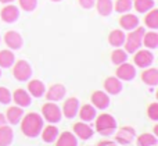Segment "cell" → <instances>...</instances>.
Here are the masks:
<instances>
[{"label":"cell","instance_id":"6da1fadb","mask_svg":"<svg viewBox=\"0 0 158 146\" xmlns=\"http://www.w3.org/2000/svg\"><path fill=\"white\" fill-rule=\"evenodd\" d=\"M19 125H21V132L27 138H36L40 135L42 130H43L44 120L38 113H28L27 116L24 114L22 120L19 121Z\"/></svg>","mask_w":158,"mask_h":146},{"label":"cell","instance_id":"7a4b0ae2","mask_svg":"<svg viewBox=\"0 0 158 146\" xmlns=\"http://www.w3.org/2000/svg\"><path fill=\"white\" fill-rule=\"evenodd\" d=\"M94 132L103 136H112L118 128V122L114 116L108 113H103L94 118Z\"/></svg>","mask_w":158,"mask_h":146},{"label":"cell","instance_id":"3957f363","mask_svg":"<svg viewBox=\"0 0 158 146\" xmlns=\"http://www.w3.org/2000/svg\"><path fill=\"white\" fill-rule=\"evenodd\" d=\"M146 29L143 27H137L135 28V29L129 31V33L126 35L125 38V52L128 53V54H133L135 52H137V50L140 49V47L143 46V35H144Z\"/></svg>","mask_w":158,"mask_h":146},{"label":"cell","instance_id":"277c9868","mask_svg":"<svg viewBox=\"0 0 158 146\" xmlns=\"http://www.w3.org/2000/svg\"><path fill=\"white\" fill-rule=\"evenodd\" d=\"M42 117L49 124H58L63 120V111L54 102H47L42 106Z\"/></svg>","mask_w":158,"mask_h":146},{"label":"cell","instance_id":"5b68a950","mask_svg":"<svg viewBox=\"0 0 158 146\" xmlns=\"http://www.w3.org/2000/svg\"><path fill=\"white\" fill-rule=\"evenodd\" d=\"M13 77L19 82H27L32 77V67L27 60H18L13 64Z\"/></svg>","mask_w":158,"mask_h":146},{"label":"cell","instance_id":"8992f818","mask_svg":"<svg viewBox=\"0 0 158 146\" xmlns=\"http://www.w3.org/2000/svg\"><path fill=\"white\" fill-rule=\"evenodd\" d=\"M114 138L118 145H131L136 138V130L131 125H123L121 128H117V131L114 132Z\"/></svg>","mask_w":158,"mask_h":146},{"label":"cell","instance_id":"52a82bcc","mask_svg":"<svg viewBox=\"0 0 158 146\" xmlns=\"http://www.w3.org/2000/svg\"><path fill=\"white\" fill-rule=\"evenodd\" d=\"M133 54H135L133 61H135V64H136V67H139V68H148V67L153 66L154 54L151 53V50L139 49L137 52H135Z\"/></svg>","mask_w":158,"mask_h":146},{"label":"cell","instance_id":"ba28073f","mask_svg":"<svg viewBox=\"0 0 158 146\" xmlns=\"http://www.w3.org/2000/svg\"><path fill=\"white\" fill-rule=\"evenodd\" d=\"M115 77L118 79H121L122 82H131L136 78V67L133 64H129L128 61L119 64L117 71H115Z\"/></svg>","mask_w":158,"mask_h":146},{"label":"cell","instance_id":"9c48e42d","mask_svg":"<svg viewBox=\"0 0 158 146\" xmlns=\"http://www.w3.org/2000/svg\"><path fill=\"white\" fill-rule=\"evenodd\" d=\"M90 102L96 107V110H106L111 105L110 95L106 93L104 91H94L90 96Z\"/></svg>","mask_w":158,"mask_h":146},{"label":"cell","instance_id":"30bf717a","mask_svg":"<svg viewBox=\"0 0 158 146\" xmlns=\"http://www.w3.org/2000/svg\"><path fill=\"white\" fill-rule=\"evenodd\" d=\"M79 106H81V103H79L78 97L72 96V97L65 99V102H64V105H63V109H61L63 117H65V118H68V120L75 118V117L78 116Z\"/></svg>","mask_w":158,"mask_h":146},{"label":"cell","instance_id":"8fae6325","mask_svg":"<svg viewBox=\"0 0 158 146\" xmlns=\"http://www.w3.org/2000/svg\"><path fill=\"white\" fill-rule=\"evenodd\" d=\"M67 95V88L63 84H53L49 89H46V96L47 102H60Z\"/></svg>","mask_w":158,"mask_h":146},{"label":"cell","instance_id":"7c38bea8","mask_svg":"<svg viewBox=\"0 0 158 146\" xmlns=\"http://www.w3.org/2000/svg\"><path fill=\"white\" fill-rule=\"evenodd\" d=\"M4 43L10 50L15 52L24 46V39H22L21 33H18L17 31H7L4 33Z\"/></svg>","mask_w":158,"mask_h":146},{"label":"cell","instance_id":"4fadbf2b","mask_svg":"<svg viewBox=\"0 0 158 146\" xmlns=\"http://www.w3.org/2000/svg\"><path fill=\"white\" fill-rule=\"evenodd\" d=\"M72 132H74V135L77 136L78 139H81V141H89V139H92L93 136H94V130H93L89 124H86V122H83V121L82 122L79 121L77 124H74Z\"/></svg>","mask_w":158,"mask_h":146},{"label":"cell","instance_id":"5bb4252c","mask_svg":"<svg viewBox=\"0 0 158 146\" xmlns=\"http://www.w3.org/2000/svg\"><path fill=\"white\" fill-rule=\"evenodd\" d=\"M0 17H2V19L6 24H14V22H17L19 18V8L17 7V6H14L13 3L6 4L4 7L2 8Z\"/></svg>","mask_w":158,"mask_h":146},{"label":"cell","instance_id":"9a60e30c","mask_svg":"<svg viewBox=\"0 0 158 146\" xmlns=\"http://www.w3.org/2000/svg\"><path fill=\"white\" fill-rule=\"evenodd\" d=\"M103 86H104V92H106V93H108L110 96H117V95H119L121 92H122V89H123L122 81L118 79L117 77L106 78Z\"/></svg>","mask_w":158,"mask_h":146},{"label":"cell","instance_id":"2e32d148","mask_svg":"<svg viewBox=\"0 0 158 146\" xmlns=\"http://www.w3.org/2000/svg\"><path fill=\"white\" fill-rule=\"evenodd\" d=\"M27 91L32 97L40 99V97H43L44 93H46V85H44V82L40 79H31V81H28Z\"/></svg>","mask_w":158,"mask_h":146},{"label":"cell","instance_id":"e0dca14e","mask_svg":"<svg viewBox=\"0 0 158 146\" xmlns=\"http://www.w3.org/2000/svg\"><path fill=\"white\" fill-rule=\"evenodd\" d=\"M139 22H140V19L136 14L125 13L119 18V27L122 31H132L139 27Z\"/></svg>","mask_w":158,"mask_h":146},{"label":"cell","instance_id":"ac0fdd59","mask_svg":"<svg viewBox=\"0 0 158 146\" xmlns=\"http://www.w3.org/2000/svg\"><path fill=\"white\" fill-rule=\"evenodd\" d=\"M13 100H14V103H15V106H19V107H22V109L29 107V106L32 105V96L28 93V91H25V89H22V88L14 91Z\"/></svg>","mask_w":158,"mask_h":146},{"label":"cell","instance_id":"d6986e66","mask_svg":"<svg viewBox=\"0 0 158 146\" xmlns=\"http://www.w3.org/2000/svg\"><path fill=\"white\" fill-rule=\"evenodd\" d=\"M78 116L81 117V120L83 122H92V121H94V118L97 117V110H96V107L93 105L86 103V105H83V106H79Z\"/></svg>","mask_w":158,"mask_h":146},{"label":"cell","instance_id":"ffe728a7","mask_svg":"<svg viewBox=\"0 0 158 146\" xmlns=\"http://www.w3.org/2000/svg\"><path fill=\"white\" fill-rule=\"evenodd\" d=\"M22 117H24V109L19 107V106H11V107H8L7 111H6V120H7V122L11 125L19 124Z\"/></svg>","mask_w":158,"mask_h":146},{"label":"cell","instance_id":"44dd1931","mask_svg":"<svg viewBox=\"0 0 158 146\" xmlns=\"http://www.w3.org/2000/svg\"><path fill=\"white\" fill-rule=\"evenodd\" d=\"M142 82L144 85L150 86V88L157 86L158 85V70L154 68V67L144 68V71L142 72Z\"/></svg>","mask_w":158,"mask_h":146},{"label":"cell","instance_id":"7402d4cb","mask_svg":"<svg viewBox=\"0 0 158 146\" xmlns=\"http://www.w3.org/2000/svg\"><path fill=\"white\" fill-rule=\"evenodd\" d=\"M58 135H60L58 128L52 124V125H47V127H43V130H42L39 136H42V141L44 144H54L56 139L58 138Z\"/></svg>","mask_w":158,"mask_h":146},{"label":"cell","instance_id":"603a6c76","mask_svg":"<svg viewBox=\"0 0 158 146\" xmlns=\"http://www.w3.org/2000/svg\"><path fill=\"white\" fill-rule=\"evenodd\" d=\"M78 141L79 139L74 135V132L64 131L56 139V146H78Z\"/></svg>","mask_w":158,"mask_h":146},{"label":"cell","instance_id":"cb8c5ba5","mask_svg":"<svg viewBox=\"0 0 158 146\" xmlns=\"http://www.w3.org/2000/svg\"><path fill=\"white\" fill-rule=\"evenodd\" d=\"M14 141V131L10 125L4 124L0 127V146H11Z\"/></svg>","mask_w":158,"mask_h":146},{"label":"cell","instance_id":"d4e9b609","mask_svg":"<svg viewBox=\"0 0 158 146\" xmlns=\"http://www.w3.org/2000/svg\"><path fill=\"white\" fill-rule=\"evenodd\" d=\"M97 13L101 17H108L114 11V2L112 0H96L94 3Z\"/></svg>","mask_w":158,"mask_h":146},{"label":"cell","instance_id":"484cf974","mask_svg":"<svg viewBox=\"0 0 158 146\" xmlns=\"http://www.w3.org/2000/svg\"><path fill=\"white\" fill-rule=\"evenodd\" d=\"M14 63H15V54L13 50H0V68H11Z\"/></svg>","mask_w":158,"mask_h":146},{"label":"cell","instance_id":"4316f807","mask_svg":"<svg viewBox=\"0 0 158 146\" xmlns=\"http://www.w3.org/2000/svg\"><path fill=\"white\" fill-rule=\"evenodd\" d=\"M125 38H126V35L122 29H114L108 35V43L112 47H121L125 43Z\"/></svg>","mask_w":158,"mask_h":146},{"label":"cell","instance_id":"83f0119b","mask_svg":"<svg viewBox=\"0 0 158 146\" xmlns=\"http://www.w3.org/2000/svg\"><path fill=\"white\" fill-rule=\"evenodd\" d=\"M143 46L148 50H154L158 47V33L156 31L144 32L143 35Z\"/></svg>","mask_w":158,"mask_h":146},{"label":"cell","instance_id":"f1b7e54d","mask_svg":"<svg viewBox=\"0 0 158 146\" xmlns=\"http://www.w3.org/2000/svg\"><path fill=\"white\" fill-rule=\"evenodd\" d=\"M156 7L154 0H133V8L140 14H144Z\"/></svg>","mask_w":158,"mask_h":146},{"label":"cell","instance_id":"f546056e","mask_svg":"<svg viewBox=\"0 0 158 146\" xmlns=\"http://www.w3.org/2000/svg\"><path fill=\"white\" fill-rule=\"evenodd\" d=\"M135 139H136L137 146H154V145L158 144L157 136L154 135V134H150V132H144Z\"/></svg>","mask_w":158,"mask_h":146},{"label":"cell","instance_id":"4dcf8cb0","mask_svg":"<svg viewBox=\"0 0 158 146\" xmlns=\"http://www.w3.org/2000/svg\"><path fill=\"white\" fill-rule=\"evenodd\" d=\"M144 24H146V27L153 31L158 29V10L157 8H151L150 11H147V15L144 17Z\"/></svg>","mask_w":158,"mask_h":146},{"label":"cell","instance_id":"1f68e13d","mask_svg":"<svg viewBox=\"0 0 158 146\" xmlns=\"http://www.w3.org/2000/svg\"><path fill=\"white\" fill-rule=\"evenodd\" d=\"M111 61H112V64H115V66H119V64H122V63H126V61H128V53H126L123 49H121V47H117V49L111 53Z\"/></svg>","mask_w":158,"mask_h":146},{"label":"cell","instance_id":"d6a6232c","mask_svg":"<svg viewBox=\"0 0 158 146\" xmlns=\"http://www.w3.org/2000/svg\"><path fill=\"white\" fill-rule=\"evenodd\" d=\"M133 8V0H115L114 10L119 14H125Z\"/></svg>","mask_w":158,"mask_h":146},{"label":"cell","instance_id":"836d02e7","mask_svg":"<svg viewBox=\"0 0 158 146\" xmlns=\"http://www.w3.org/2000/svg\"><path fill=\"white\" fill-rule=\"evenodd\" d=\"M13 102V93L6 86H0V105H10Z\"/></svg>","mask_w":158,"mask_h":146},{"label":"cell","instance_id":"e575fe53","mask_svg":"<svg viewBox=\"0 0 158 146\" xmlns=\"http://www.w3.org/2000/svg\"><path fill=\"white\" fill-rule=\"evenodd\" d=\"M19 7L27 13H32L38 7V0H18Z\"/></svg>","mask_w":158,"mask_h":146},{"label":"cell","instance_id":"d590c367","mask_svg":"<svg viewBox=\"0 0 158 146\" xmlns=\"http://www.w3.org/2000/svg\"><path fill=\"white\" fill-rule=\"evenodd\" d=\"M147 117L154 122L158 121V103L157 102H153L147 107Z\"/></svg>","mask_w":158,"mask_h":146},{"label":"cell","instance_id":"8d00e7d4","mask_svg":"<svg viewBox=\"0 0 158 146\" xmlns=\"http://www.w3.org/2000/svg\"><path fill=\"white\" fill-rule=\"evenodd\" d=\"M79 4H81L82 8H85V10H90V8L94 7V3L96 0H78Z\"/></svg>","mask_w":158,"mask_h":146},{"label":"cell","instance_id":"74e56055","mask_svg":"<svg viewBox=\"0 0 158 146\" xmlns=\"http://www.w3.org/2000/svg\"><path fill=\"white\" fill-rule=\"evenodd\" d=\"M96 146H118V144L115 141H111V139H103V141L97 142Z\"/></svg>","mask_w":158,"mask_h":146},{"label":"cell","instance_id":"f35d334b","mask_svg":"<svg viewBox=\"0 0 158 146\" xmlns=\"http://www.w3.org/2000/svg\"><path fill=\"white\" fill-rule=\"evenodd\" d=\"M4 124H7V120H6V116H4V114L0 113V127H2V125H4Z\"/></svg>","mask_w":158,"mask_h":146},{"label":"cell","instance_id":"ab89813d","mask_svg":"<svg viewBox=\"0 0 158 146\" xmlns=\"http://www.w3.org/2000/svg\"><path fill=\"white\" fill-rule=\"evenodd\" d=\"M15 0H0V3H3V4H10V3H14Z\"/></svg>","mask_w":158,"mask_h":146},{"label":"cell","instance_id":"60d3db41","mask_svg":"<svg viewBox=\"0 0 158 146\" xmlns=\"http://www.w3.org/2000/svg\"><path fill=\"white\" fill-rule=\"evenodd\" d=\"M154 135H158V127H157V125H156V127H154Z\"/></svg>","mask_w":158,"mask_h":146},{"label":"cell","instance_id":"b9f144b4","mask_svg":"<svg viewBox=\"0 0 158 146\" xmlns=\"http://www.w3.org/2000/svg\"><path fill=\"white\" fill-rule=\"evenodd\" d=\"M53 3H58V2H63V0H52Z\"/></svg>","mask_w":158,"mask_h":146},{"label":"cell","instance_id":"7bdbcfd3","mask_svg":"<svg viewBox=\"0 0 158 146\" xmlns=\"http://www.w3.org/2000/svg\"><path fill=\"white\" fill-rule=\"evenodd\" d=\"M0 77H2V68H0Z\"/></svg>","mask_w":158,"mask_h":146},{"label":"cell","instance_id":"ee69618b","mask_svg":"<svg viewBox=\"0 0 158 146\" xmlns=\"http://www.w3.org/2000/svg\"><path fill=\"white\" fill-rule=\"evenodd\" d=\"M0 43H2V36H0Z\"/></svg>","mask_w":158,"mask_h":146},{"label":"cell","instance_id":"f6af8a7d","mask_svg":"<svg viewBox=\"0 0 158 146\" xmlns=\"http://www.w3.org/2000/svg\"><path fill=\"white\" fill-rule=\"evenodd\" d=\"M154 146H157V145H154Z\"/></svg>","mask_w":158,"mask_h":146},{"label":"cell","instance_id":"bcb514c9","mask_svg":"<svg viewBox=\"0 0 158 146\" xmlns=\"http://www.w3.org/2000/svg\"><path fill=\"white\" fill-rule=\"evenodd\" d=\"M126 146H129V145H126Z\"/></svg>","mask_w":158,"mask_h":146}]
</instances>
